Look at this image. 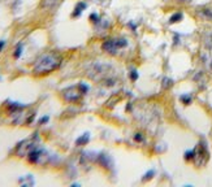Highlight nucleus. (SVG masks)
Listing matches in <instances>:
<instances>
[{
  "instance_id": "2eb2a0df",
  "label": "nucleus",
  "mask_w": 212,
  "mask_h": 187,
  "mask_svg": "<svg viewBox=\"0 0 212 187\" xmlns=\"http://www.w3.org/2000/svg\"><path fill=\"white\" fill-rule=\"evenodd\" d=\"M90 20H91V22H92V24H95V25H96L98 22H99V20H100V18H99V17H98V14H95V13H92V14L90 16Z\"/></svg>"
},
{
  "instance_id": "4468645a",
  "label": "nucleus",
  "mask_w": 212,
  "mask_h": 187,
  "mask_svg": "<svg viewBox=\"0 0 212 187\" xmlns=\"http://www.w3.org/2000/svg\"><path fill=\"white\" fill-rule=\"evenodd\" d=\"M154 174H155V170H148V172L145 174V178H143V179H145V181H148V179L152 178V175H154Z\"/></svg>"
},
{
  "instance_id": "39448f33",
  "label": "nucleus",
  "mask_w": 212,
  "mask_h": 187,
  "mask_svg": "<svg viewBox=\"0 0 212 187\" xmlns=\"http://www.w3.org/2000/svg\"><path fill=\"white\" fill-rule=\"evenodd\" d=\"M118 48H120V46H118V40L115 39V38H113V39H107L104 43H103V49H104L107 53L115 55Z\"/></svg>"
},
{
  "instance_id": "f8f14e48",
  "label": "nucleus",
  "mask_w": 212,
  "mask_h": 187,
  "mask_svg": "<svg viewBox=\"0 0 212 187\" xmlns=\"http://www.w3.org/2000/svg\"><path fill=\"white\" fill-rule=\"evenodd\" d=\"M195 153H197V148L195 150H190L185 152V158L186 160H191V158H195Z\"/></svg>"
},
{
  "instance_id": "7ed1b4c3",
  "label": "nucleus",
  "mask_w": 212,
  "mask_h": 187,
  "mask_svg": "<svg viewBox=\"0 0 212 187\" xmlns=\"http://www.w3.org/2000/svg\"><path fill=\"white\" fill-rule=\"evenodd\" d=\"M35 147H38V144H37V136L34 134V136H31V138L20 143V144L17 146V148H16V153H17L20 157L28 156Z\"/></svg>"
},
{
  "instance_id": "423d86ee",
  "label": "nucleus",
  "mask_w": 212,
  "mask_h": 187,
  "mask_svg": "<svg viewBox=\"0 0 212 187\" xmlns=\"http://www.w3.org/2000/svg\"><path fill=\"white\" fill-rule=\"evenodd\" d=\"M85 9H86V3L79 2L77 4V7H75V9H74V12H73L72 16H73V17H78V16H81V13H82Z\"/></svg>"
},
{
  "instance_id": "20e7f679",
  "label": "nucleus",
  "mask_w": 212,
  "mask_h": 187,
  "mask_svg": "<svg viewBox=\"0 0 212 187\" xmlns=\"http://www.w3.org/2000/svg\"><path fill=\"white\" fill-rule=\"evenodd\" d=\"M63 97H64V100L65 101H69V103H75V101H78L81 96L83 95L82 91L79 90V87L78 85L77 86H70L68 87V89H65L63 90Z\"/></svg>"
},
{
  "instance_id": "0eeeda50",
  "label": "nucleus",
  "mask_w": 212,
  "mask_h": 187,
  "mask_svg": "<svg viewBox=\"0 0 212 187\" xmlns=\"http://www.w3.org/2000/svg\"><path fill=\"white\" fill-rule=\"evenodd\" d=\"M60 2V0H42V8L43 9H51Z\"/></svg>"
},
{
  "instance_id": "dca6fc26",
  "label": "nucleus",
  "mask_w": 212,
  "mask_h": 187,
  "mask_svg": "<svg viewBox=\"0 0 212 187\" xmlns=\"http://www.w3.org/2000/svg\"><path fill=\"white\" fill-rule=\"evenodd\" d=\"M130 78H132L133 81H137V78H138V74H137V71H135V70L130 71Z\"/></svg>"
},
{
  "instance_id": "9d476101",
  "label": "nucleus",
  "mask_w": 212,
  "mask_h": 187,
  "mask_svg": "<svg viewBox=\"0 0 212 187\" xmlns=\"http://www.w3.org/2000/svg\"><path fill=\"white\" fill-rule=\"evenodd\" d=\"M182 20V13L178 12V13H175L172 16V17L169 18V22L171 24H176V22H180V21Z\"/></svg>"
},
{
  "instance_id": "aec40b11",
  "label": "nucleus",
  "mask_w": 212,
  "mask_h": 187,
  "mask_svg": "<svg viewBox=\"0 0 212 187\" xmlns=\"http://www.w3.org/2000/svg\"><path fill=\"white\" fill-rule=\"evenodd\" d=\"M182 2H186V0H182Z\"/></svg>"
},
{
  "instance_id": "f03ea898",
  "label": "nucleus",
  "mask_w": 212,
  "mask_h": 187,
  "mask_svg": "<svg viewBox=\"0 0 212 187\" xmlns=\"http://www.w3.org/2000/svg\"><path fill=\"white\" fill-rule=\"evenodd\" d=\"M111 71H112L111 65L104 64V63H95L90 67L87 75L94 81H106L107 78L111 77L110 74Z\"/></svg>"
},
{
  "instance_id": "f3484780",
  "label": "nucleus",
  "mask_w": 212,
  "mask_h": 187,
  "mask_svg": "<svg viewBox=\"0 0 212 187\" xmlns=\"http://www.w3.org/2000/svg\"><path fill=\"white\" fill-rule=\"evenodd\" d=\"M134 139L137 140V142H142V140H143V135H142V134H135Z\"/></svg>"
},
{
  "instance_id": "6ab92c4d",
  "label": "nucleus",
  "mask_w": 212,
  "mask_h": 187,
  "mask_svg": "<svg viewBox=\"0 0 212 187\" xmlns=\"http://www.w3.org/2000/svg\"><path fill=\"white\" fill-rule=\"evenodd\" d=\"M5 46V42L4 40H0V51H2V49H3V47Z\"/></svg>"
},
{
  "instance_id": "a211bd4d",
  "label": "nucleus",
  "mask_w": 212,
  "mask_h": 187,
  "mask_svg": "<svg viewBox=\"0 0 212 187\" xmlns=\"http://www.w3.org/2000/svg\"><path fill=\"white\" fill-rule=\"evenodd\" d=\"M48 120H50V118H48V116H44V117H42V118H40V121H39V124H44V122H47Z\"/></svg>"
},
{
  "instance_id": "ddd939ff",
  "label": "nucleus",
  "mask_w": 212,
  "mask_h": 187,
  "mask_svg": "<svg viewBox=\"0 0 212 187\" xmlns=\"http://www.w3.org/2000/svg\"><path fill=\"white\" fill-rule=\"evenodd\" d=\"M180 99H181V101L183 104H190V103H191V96H190V95H182Z\"/></svg>"
},
{
  "instance_id": "9b49d317",
  "label": "nucleus",
  "mask_w": 212,
  "mask_h": 187,
  "mask_svg": "<svg viewBox=\"0 0 212 187\" xmlns=\"http://www.w3.org/2000/svg\"><path fill=\"white\" fill-rule=\"evenodd\" d=\"M22 48H24V44L22 43H18L17 47H16V49H14V53H13L14 59H18L21 56V53H22Z\"/></svg>"
},
{
  "instance_id": "412c9836",
  "label": "nucleus",
  "mask_w": 212,
  "mask_h": 187,
  "mask_svg": "<svg viewBox=\"0 0 212 187\" xmlns=\"http://www.w3.org/2000/svg\"><path fill=\"white\" fill-rule=\"evenodd\" d=\"M211 68H212V64H211Z\"/></svg>"
},
{
  "instance_id": "6e6552de",
  "label": "nucleus",
  "mask_w": 212,
  "mask_h": 187,
  "mask_svg": "<svg viewBox=\"0 0 212 187\" xmlns=\"http://www.w3.org/2000/svg\"><path fill=\"white\" fill-rule=\"evenodd\" d=\"M89 140H90V135L89 134H83V135H81L77 140H75V144H77V146H85V144H87Z\"/></svg>"
},
{
  "instance_id": "1a4fd4ad",
  "label": "nucleus",
  "mask_w": 212,
  "mask_h": 187,
  "mask_svg": "<svg viewBox=\"0 0 212 187\" xmlns=\"http://www.w3.org/2000/svg\"><path fill=\"white\" fill-rule=\"evenodd\" d=\"M204 44L207 46L208 48H212V31H210V32H207V34L204 35Z\"/></svg>"
},
{
  "instance_id": "f257e3e1",
  "label": "nucleus",
  "mask_w": 212,
  "mask_h": 187,
  "mask_svg": "<svg viewBox=\"0 0 212 187\" xmlns=\"http://www.w3.org/2000/svg\"><path fill=\"white\" fill-rule=\"evenodd\" d=\"M61 64V56L56 52H48L42 55L35 61L34 65V74L37 75H43V74H48L51 71L56 70Z\"/></svg>"
}]
</instances>
